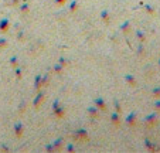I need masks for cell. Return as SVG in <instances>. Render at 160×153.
I'll return each instance as SVG.
<instances>
[{
    "mask_svg": "<svg viewBox=\"0 0 160 153\" xmlns=\"http://www.w3.org/2000/svg\"><path fill=\"white\" fill-rule=\"evenodd\" d=\"M156 121H157V113H150V115H147L144 118V123L146 125H153Z\"/></svg>",
    "mask_w": 160,
    "mask_h": 153,
    "instance_id": "cell-5",
    "label": "cell"
},
{
    "mask_svg": "<svg viewBox=\"0 0 160 153\" xmlns=\"http://www.w3.org/2000/svg\"><path fill=\"white\" fill-rule=\"evenodd\" d=\"M159 65H160V60H159Z\"/></svg>",
    "mask_w": 160,
    "mask_h": 153,
    "instance_id": "cell-35",
    "label": "cell"
},
{
    "mask_svg": "<svg viewBox=\"0 0 160 153\" xmlns=\"http://www.w3.org/2000/svg\"><path fill=\"white\" fill-rule=\"evenodd\" d=\"M53 113L55 115L57 118H63L64 116V109H63V106L60 105V101L55 99L54 102H53Z\"/></svg>",
    "mask_w": 160,
    "mask_h": 153,
    "instance_id": "cell-1",
    "label": "cell"
},
{
    "mask_svg": "<svg viewBox=\"0 0 160 153\" xmlns=\"http://www.w3.org/2000/svg\"><path fill=\"white\" fill-rule=\"evenodd\" d=\"M74 136H75V139H78V140H88L89 135H88V130H87V129L81 128V129H77V130H75Z\"/></svg>",
    "mask_w": 160,
    "mask_h": 153,
    "instance_id": "cell-2",
    "label": "cell"
},
{
    "mask_svg": "<svg viewBox=\"0 0 160 153\" xmlns=\"http://www.w3.org/2000/svg\"><path fill=\"white\" fill-rule=\"evenodd\" d=\"M0 147H1V149H3V150H4V152H9V147L6 145H1L0 146Z\"/></svg>",
    "mask_w": 160,
    "mask_h": 153,
    "instance_id": "cell-32",
    "label": "cell"
},
{
    "mask_svg": "<svg viewBox=\"0 0 160 153\" xmlns=\"http://www.w3.org/2000/svg\"><path fill=\"white\" fill-rule=\"evenodd\" d=\"M152 95L156 98H160V87H156L152 89Z\"/></svg>",
    "mask_w": 160,
    "mask_h": 153,
    "instance_id": "cell-16",
    "label": "cell"
},
{
    "mask_svg": "<svg viewBox=\"0 0 160 153\" xmlns=\"http://www.w3.org/2000/svg\"><path fill=\"white\" fill-rule=\"evenodd\" d=\"M13 129H14V132H16L17 137H21L24 133V125L21 123V122H16L14 123V126H13Z\"/></svg>",
    "mask_w": 160,
    "mask_h": 153,
    "instance_id": "cell-3",
    "label": "cell"
},
{
    "mask_svg": "<svg viewBox=\"0 0 160 153\" xmlns=\"http://www.w3.org/2000/svg\"><path fill=\"white\" fill-rule=\"evenodd\" d=\"M125 81L128 82L129 85H132V87L136 85V80H135V77H133L132 74H126V75H125Z\"/></svg>",
    "mask_w": 160,
    "mask_h": 153,
    "instance_id": "cell-10",
    "label": "cell"
},
{
    "mask_svg": "<svg viewBox=\"0 0 160 153\" xmlns=\"http://www.w3.org/2000/svg\"><path fill=\"white\" fill-rule=\"evenodd\" d=\"M34 88L36 89H40L41 88V74H38L34 80Z\"/></svg>",
    "mask_w": 160,
    "mask_h": 153,
    "instance_id": "cell-13",
    "label": "cell"
},
{
    "mask_svg": "<svg viewBox=\"0 0 160 153\" xmlns=\"http://www.w3.org/2000/svg\"><path fill=\"white\" fill-rule=\"evenodd\" d=\"M10 64H11V65H16L17 64V57H11V58H10Z\"/></svg>",
    "mask_w": 160,
    "mask_h": 153,
    "instance_id": "cell-27",
    "label": "cell"
},
{
    "mask_svg": "<svg viewBox=\"0 0 160 153\" xmlns=\"http://www.w3.org/2000/svg\"><path fill=\"white\" fill-rule=\"evenodd\" d=\"M44 99V92H38L37 95H36V98H34V101H33V104H34V106H38V105L41 104V101Z\"/></svg>",
    "mask_w": 160,
    "mask_h": 153,
    "instance_id": "cell-8",
    "label": "cell"
},
{
    "mask_svg": "<svg viewBox=\"0 0 160 153\" xmlns=\"http://www.w3.org/2000/svg\"><path fill=\"white\" fill-rule=\"evenodd\" d=\"M144 146H146V149H149L150 152H154V150H157V146L153 143L150 139H144Z\"/></svg>",
    "mask_w": 160,
    "mask_h": 153,
    "instance_id": "cell-6",
    "label": "cell"
},
{
    "mask_svg": "<svg viewBox=\"0 0 160 153\" xmlns=\"http://www.w3.org/2000/svg\"><path fill=\"white\" fill-rule=\"evenodd\" d=\"M143 7L146 9V11H147V13H150V14H153V13H154V9H153L150 4H144V3H143Z\"/></svg>",
    "mask_w": 160,
    "mask_h": 153,
    "instance_id": "cell-20",
    "label": "cell"
},
{
    "mask_svg": "<svg viewBox=\"0 0 160 153\" xmlns=\"http://www.w3.org/2000/svg\"><path fill=\"white\" fill-rule=\"evenodd\" d=\"M54 71H55V73H61V71H63V65L60 64V63L55 64L54 65Z\"/></svg>",
    "mask_w": 160,
    "mask_h": 153,
    "instance_id": "cell-22",
    "label": "cell"
},
{
    "mask_svg": "<svg viewBox=\"0 0 160 153\" xmlns=\"http://www.w3.org/2000/svg\"><path fill=\"white\" fill-rule=\"evenodd\" d=\"M128 27H129V21H125V23H122V26H120L122 30H128Z\"/></svg>",
    "mask_w": 160,
    "mask_h": 153,
    "instance_id": "cell-26",
    "label": "cell"
},
{
    "mask_svg": "<svg viewBox=\"0 0 160 153\" xmlns=\"http://www.w3.org/2000/svg\"><path fill=\"white\" fill-rule=\"evenodd\" d=\"M88 113L91 115V116L96 118V116H98V108H96L95 105H94V106H89V108H88Z\"/></svg>",
    "mask_w": 160,
    "mask_h": 153,
    "instance_id": "cell-11",
    "label": "cell"
},
{
    "mask_svg": "<svg viewBox=\"0 0 160 153\" xmlns=\"http://www.w3.org/2000/svg\"><path fill=\"white\" fill-rule=\"evenodd\" d=\"M154 108H156V109H159V111H160V99H157V101L154 102Z\"/></svg>",
    "mask_w": 160,
    "mask_h": 153,
    "instance_id": "cell-29",
    "label": "cell"
},
{
    "mask_svg": "<svg viewBox=\"0 0 160 153\" xmlns=\"http://www.w3.org/2000/svg\"><path fill=\"white\" fill-rule=\"evenodd\" d=\"M9 24H10V21H9V19H1L0 20V31H6L9 28Z\"/></svg>",
    "mask_w": 160,
    "mask_h": 153,
    "instance_id": "cell-7",
    "label": "cell"
},
{
    "mask_svg": "<svg viewBox=\"0 0 160 153\" xmlns=\"http://www.w3.org/2000/svg\"><path fill=\"white\" fill-rule=\"evenodd\" d=\"M46 150H47V152H57L53 143H47V145H46Z\"/></svg>",
    "mask_w": 160,
    "mask_h": 153,
    "instance_id": "cell-19",
    "label": "cell"
},
{
    "mask_svg": "<svg viewBox=\"0 0 160 153\" xmlns=\"http://www.w3.org/2000/svg\"><path fill=\"white\" fill-rule=\"evenodd\" d=\"M48 80H50V77H48L47 74H46V75H41V87H43V85H47Z\"/></svg>",
    "mask_w": 160,
    "mask_h": 153,
    "instance_id": "cell-17",
    "label": "cell"
},
{
    "mask_svg": "<svg viewBox=\"0 0 160 153\" xmlns=\"http://www.w3.org/2000/svg\"><path fill=\"white\" fill-rule=\"evenodd\" d=\"M20 10H21V11H28V4H27V3H23V4L20 6Z\"/></svg>",
    "mask_w": 160,
    "mask_h": 153,
    "instance_id": "cell-23",
    "label": "cell"
},
{
    "mask_svg": "<svg viewBox=\"0 0 160 153\" xmlns=\"http://www.w3.org/2000/svg\"><path fill=\"white\" fill-rule=\"evenodd\" d=\"M113 104H115V106H116V112H120V105H119V102L115 99V101H113Z\"/></svg>",
    "mask_w": 160,
    "mask_h": 153,
    "instance_id": "cell-28",
    "label": "cell"
},
{
    "mask_svg": "<svg viewBox=\"0 0 160 153\" xmlns=\"http://www.w3.org/2000/svg\"><path fill=\"white\" fill-rule=\"evenodd\" d=\"M16 77H17V78H20V77H21V70H20V68H17V70H16Z\"/></svg>",
    "mask_w": 160,
    "mask_h": 153,
    "instance_id": "cell-30",
    "label": "cell"
},
{
    "mask_svg": "<svg viewBox=\"0 0 160 153\" xmlns=\"http://www.w3.org/2000/svg\"><path fill=\"white\" fill-rule=\"evenodd\" d=\"M94 105H95L98 109H101V111H105V109H106V104H105L104 98H101V97H98L94 99Z\"/></svg>",
    "mask_w": 160,
    "mask_h": 153,
    "instance_id": "cell-4",
    "label": "cell"
},
{
    "mask_svg": "<svg viewBox=\"0 0 160 153\" xmlns=\"http://www.w3.org/2000/svg\"><path fill=\"white\" fill-rule=\"evenodd\" d=\"M78 7V1L77 0H72L71 3H70V11H75Z\"/></svg>",
    "mask_w": 160,
    "mask_h": 153,
    "instance_id": "cell-15",
    "label": "cell"
},
{
    "mask_svg": "<svg viewBox=\"0 0 160 153\" xmlns=\"http://www.w3.org/2000/svg\"><path fill=\"white\" fill-rule=\"evenodd\" d=\"M58 63H60L61 65H67L70 61H68L67 58H64V57H60V58H58Z\"/></svg>",
    "mask_w": 160,
    "mask_h": 153,
    "instance_id": "cell-21",
    "label": "cell"
},
{
    "mask_svg": "<svg viewBox=\"0 0 160 153\" xmlns=\"http://www.w3.org/2000/svg\"><path fill=\"white\" fill-rule=\"evenodd\" d=\"M18 3V0H13V4H17Z\"/></svg>",
    "mask_w": 160,
    "mask_h": 153,
    "instance_id": "cell-34",
    "label": "cell"
},
{
    "mask_svg": "<svg viewBox=\"0 0 160 153\" xmlns=\"http://www.w3.org/2000/svg\"><path fill=\"white\" fill-rule=\"evenodd\" d=\"M101 17H102V20H108V10H104L101 13Z\"/></svg>",
    "mask_w": 160,
    "mask_h": 153,
    "instance_id": "cell-25",
    "label": "cell"
},
{
    "mask_svg": "<svg viewBox=\"0 0 160 153\" xmlns=\"http://www.w3.org/2000/svg\"><path fill=\"white\" fill-rule=\"evenodd\" d=\"M53 145H54V147H55V150H60V149H61V146H63V137H58V139H55Z\"/></svg>",
    "mask_w": 160,
    "mask_h": 153,
    "instance_id": "cell-14",
    "label": "cell"
},
{
    "mask_svg": "<svg viewBox=\"0 0 160 153\" xmlns=\"http://www.w3.org/2000/svg\"><path fill=\"white\" fill-rule=\"evenodd\" d=\"M64 1H65V0H55V3H58V4H63Z\"/></svg>",
    "mask_w": 160,
    "mask_h": 153,
    "instance_id": "cell-33",
    "label": "cell"
},
{
    "mask_svg": "<svg viewBox=\"0 0 160 153\" xmlns=\"http://www.w3.org/2000/svg\"><path fill=\"white\" fill-rule=\"evenodd\" d=\"M67 149H68V152H74V145H72V143H70V145L67 146Z\"/></svg>",
    "mask_w": 160,
    "mask_h": 153,
    "instance_id": "cell-31",
    "label": "cell"
},
{
    "mask_svg": "<svg viewBox=\"0 0 160 153\" xmlns=\"http://www.w3.org/2000/svg\"><path fill=\"white\" fill-rule=\"evenodd\" d=\"M111 121H112L113 125H118L119 123V112H113L111 115Z\"/></svg>",
    "mask_w": 160,
    "mask_h": 153,
    "instance_id": "cell-12",
    "label": "cell"
},
{
    "mask_svg": "<svg viewBox=\"0 0 160 153\" xmlns=\"http://www.w3.org/2000/svg\"><path fill=\"white\" fill-rule=\"evenodd\" d=\"M136 37H137V38H139L140 41H144V38H146V37H144V33L140 31V30H137V31H136Z\"/></svg>",
    "mask_w": 160,
    "mask_h": 153,
    "instance_id": "cell-18",
    "label": "cell"
},
{
    "mask_svg": "<svg viewBox=\"0 0 160 153\" xmlns=\"http://www.w3.org/2000/svg\"><path fill=\"white\" fill-rule=\"evenodd\" d=\"M136 116H137L136 112H130L128 116H126V123H128V125H133L135 121H136Z\"/></svg>",
    "mask_w": 160,
    "mask_h": 153,
    "instance_id": "cell-9",
    "label": "cell"
},
{
    "mask_svg": "<svg viewBox=\"0 0 160 153\" xmlns=\"http://www.w3.org/2000/svg\"><path fill=\"white\" fill-rule=\"evenodd\" d=\"M7 46V40L6 38H0V47L3 48V47H6Z\"/></svg>",
    "mask_w": 160,
    "mask_h": 153,
    "instance_id": "cell-24",
    "label": "cell"
}]
</instances>
